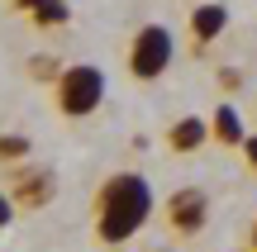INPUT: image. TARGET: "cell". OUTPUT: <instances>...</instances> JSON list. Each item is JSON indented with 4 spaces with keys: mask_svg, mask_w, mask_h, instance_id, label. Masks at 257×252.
I'll return each instance as SVG.
<instances>
[{
    "mask_svg": "<svg viewBox=\"0 0 257 252\" xmlns=\"http://www.w3.org/2000/svg\"><path fill=\"white\" fill-rule=\"evenodd\" d=\"M95 238L100 243H128L153 214V186L138 171H114L95 190Z\"/></svg>",
    "mask_w": 257,
    "mask_h": 252,
    "instance_id": "obj_1",
    "label": "cell"
},
{
    "mask_svg": "<svg viewBox=\"0 0 257 252\" xmlns=\"http://www.w3.org/2000/svg\"><path fill=\"white\" fill-rule=\"evenodd\" d=\"M100 100H105V72L91 67V62L67 67V72L53 81V105H57V114H67V119H86V114H95Z\"/></svg>",
    "mask_w": 257,
    "mask_h": 252,
    "instance_id": "obj_2",
    "label": "cell"
},
{
    "mask_svg": "<svg viewBox=\"0 0 257 252\" xmlns=\"http://www.w3.org/2000/svg\"><path fill=\"white\" fill-rule=\"evenodd\" d=\"M172 57H176V43H172V29L162 24H143L128 38V76L134 81H157L172 67Z\"/></svg>",
    "mask_w": 257,
    "mask_h": 252,
    "instance_id": "obj_3",
    "label": "cell"
},
{
    "mask_svg": "<svg viewBox=\"0 0 257 252\" xmlns=\"http://www.w3.org/2000/svg\"><path fill=\"white\" fill-rule=\"evenodd\" d=\"M205 219H210V195L200 186H186L167 200V224H172L176 238H195L205 228Z\"/></svg>",
    "mask_w": 257,
    "mask_h": 252,
    "instance_id": "obj_4",
    "label": "cell"
},
{
    "mask_svg": "<svg viewBox=\"0 0 257 252\" xmlns=\"http://www.w3.org/2000/svg\"><path fill=\"white\" fill-rule=\"evenodd\" d=\"M53 186H57V181H53L48 167H29V171L19 167L15 181H10V200H15L24 214H34V209H43L48 200H53Z\"/></svg>",
    "mask_w": 257,
    "mask_h": 252,
    "instance_id": "obj_5",
    "label": "cell"
},
{
    "mask_svg": "<svg viewBox=\"0 0 257 252\" xmlns=\"http://www.w3.org/2000/svg\"><path fill=\"white\" fill-rule=\"evenodd\" d=\"M224 24H229V10L224 5H195L191 10V43H195V53H205V48L224 34Z\"/></svg>",
    "mask_w": 257,
    "mask_h": 252,
    "instance_id": "obj_6",
    "label": "cell"
},
{
    "mask_svg": "<svg viewBox=\"0 0 257 252\" xmlns=\"http://www.w3.org/2000/svg\"><path fill=\"white\" fill-rule=\"evenodd\" d=\"M210 133H214V129L200 119V114H186L181 124H172V129H167V143H172V152H195Z\"/></svg>",
    "mask_w": 257,
    "mask_h": 252,
    "instance_id": "obj_7",
    "label": "cell"
},
{
    "mask_svg": "<svg viewBox=\"0 0 257 252\" xmlns=\"http://www.w3.org/2000/svg\"><path fill=\"white\" fill-rule=\"evenodd\" d=\"M214 138H219L224 148H243V138H248V133H243L238 110H233L229 100H224V105H214Z\"/></svg>",
    "mask_w": 257,
    "mask_h": 252,
    "instance_id": "obj_8",
    "label": "cell"
},
{
    "mask_svg": "<svg viewBox=\"0 0 257 252\" xmlns=\"http://www.w3.org/2000/svg\"><path fill=\"white\" fill-rule=\"evenodd\" d=\"M29 19H34V29H62L67 19H72V5H67V0H43Z\"/></svg>",
    "mask_w": 257,
    "mask_h": 252,
    "instance_id": "obj_9",
    "label": "cell"
},
{
    "mask_svg": "<svg viewBox=\"0 0 257 252\" xmlns=\"http://www.w3.org/2000/svg\"><path fill=\"white\" fill-rule=\"evenodd\" d=\"M29 157V138H19V133H0V162H19Z\"/></svg>",
    "mask_w": 257,
    "mask_h": 252,
    "instance_id": "obj_10",
    "label": "cell"
},
{
    "mask_svg": "<svg viewBox=\"0 0 257 252\" xmlns=\"http://www.w3.org/2000/svg\"><path fill=\"white\" fill-rule=\"evenodd\" d=\"M29 67H34V76H38V81H57V76H62V72L53 67V57H34Z\"/></svg>",
    "mask_w": 257,
    "mask_h": 252,
    "instance_id": "obj_11",
    "label": "cell"
},
{
    "mask_svg": "<svg viewBox=\"0 0 257 252\" xmlns=\"http://www.w3.org/2000/svg\"><path fill=\"white\" fill-rule=\"evenodd\" d=\"M19 214V205H15V200H10V195H0V228H5L10 224V219H15Z\"/></svg>",
    "mask_w": 257,
    "mask_h": 252,
    "instance_id": "obj_12",
    "label": "cell"
},
{
    "mask_svg": "<svg viewBox=\"0 0 257 252\" xmlns=\"http://www.w3.org/2000/svg\"><path fill=\"white\" fill-rule=\"evenodd\" d=\"M38 5H43V0H10V10H24V15H34Z\"/></svg>",
    "mask_w": 257,
    "mask_h": 252,
    "instance_id": "obj_13",
    "label": "cell"
},
{
    "mask_svg": "<svg viewBox=\"0 0 257 252\" xmlns=\"http://www.w3.org/2000/svg\"><path fill=\"white\" fill-rule=\"evenodd\" d=\"M243 152H248V162L257 167V138H243Z\"/></svg>",
    "mask_w": 257,
    "mask_h": 252,
    "instance_id": "obj_14",
    "label": "cell"
},
{
    "mask_svg": "<svg viewBox=\"0 0 257 252\" xmlns=\"http://www.w3.org/2000/svg\"><path fill=\"white\" fill-rule=\"evenodd\" d=\"M252 252H257V224H252Z\"/></svg>",
    "mask_w": 257,
    "mask_h": 252,
    "instance_id": "obj_15",
    "label": "cell"
}]
</instances>
